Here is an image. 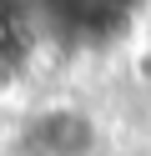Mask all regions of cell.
<instances>
[{"mask_svg": "<svg viewBox=\"0 0 151 156\" xmlns=\"http://www.w3.org/2000/svg\"><path fill=\"white\" fill-rule=\"evenodd\" d=\"M50 30L76 45H101L136 20L141 0H40Z\"/></svg>", "mask_w": 151, "mask_h": 156, "instance_id": "cell-1", "label": "cell"}, {"mask_svg": "<svg viewBox=\"0 0 151 156\" xmlns=\"http://www.w3.org/2000/svg\"><path fill=\"white\" fill-rule=\"evenodd\" d=\"M30 146L40 156H91L96 151V121L81 106H45L30 121Z\"/></svg>", "mask_w": 151, "mask_h": 156, "instance_id": "cell-2", "label": "cell"}, {"mask_svg": "<svg viewBox=\"0 0 151 156\" xmlns=\"http://www.w3.org/2000/svg\"><path fill=\"white\" fill-rule=\"evenodd\" d=\"M35 45V25H30L25 0H0V71H15Z\"/></svg>", "mask_w": 151, "mask_h": 156, "instance_id": "cell-3", "label": "cell"}, {"mask_svg": "<svg viewBox=\"0 0 151 156\" xmlns=\"http://www.w3.org/2000/svg\"><path fill=\"white\" fill-rule=\"evenodd\" d=\"M136 76L151 86V51H141V55H136Z\"/></svg>", "mask_w": 151, "mask_h": 156, "instance_id": "cell-4", "label": "cell"}]
</instances>
